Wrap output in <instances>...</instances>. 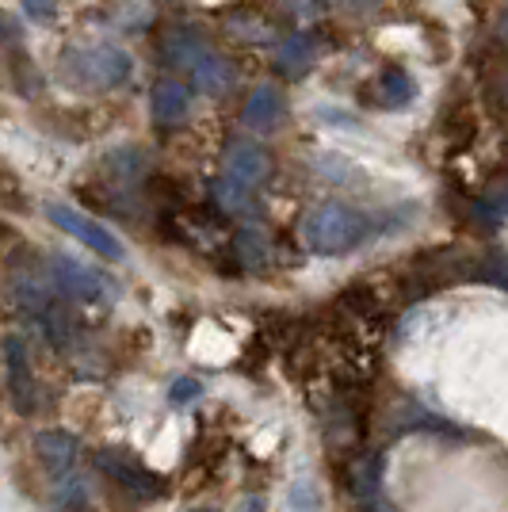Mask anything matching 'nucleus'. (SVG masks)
I'll return each mask as SVG.
<instances>
[{
    "label": "nucleus",
    "mask_w": 508,
    "mask_h": 512,
    "mask_svg": "<svg viewBox=\"0 0 508 512\" xmlns=\"http://www.w3.org/2000/svg\"><path fill=\"white\" fill-rule=\"evenodd\" d=\"M50 279H54V287L62 291L65 299L85 302V306H96V302H107L111 295H119V287H111L104 272L85 268L73 256H54L50 260Z\"/></svg>",
    "instance_id": "7ed1b4c3"
},
{
    "label": "nucleus",
    "mask_w": 508,
    "mask_h": 512,
    "mask_svg": "<svg viewBox=\"0 0 508 512\" xmlns=\"http://www.w3.org/2000/svg\"><path fill=\"white\" fill-rule=\"evenodd\" d=\"M344 8H352V12H367V8H375L379 0H340Z\"/></svg>",
    "instance_id": "6ab92c4d"
},
{
    "label": "nucleus",
    "mask_w": 508,
    "mask_h": 512,
    "mask_svg": "<svg viewBox=\"0 0 508 512\" xmlns=\"http://www.w3.org/2000/svg\"><path fill=\"white\" fill-rule=\"evenodd\" d=\"M195 85L207 88V92H226L233 85V69L222 58H207V54H199L195 58Z\"/></svg>",
    "instance_id": "ddd939ff"
},
{
    "label": "nucleus",
    "mask_w": 508,
    "mask_h": 512,
    "mask_svg": "<svg viewBox=\"0 0 508 512\" xmlns=\"http://www.w3.org/2000/svg\"><path fill=\"white\" fill-rule=\"evenodd\" d=\"M35 448H39V459L54 474H65V470L73 467V459H77V440L69 432H43Z\"/></svg>",
    "instance_id": "1a4fd4ad"
},
{
    "label": "nucleus",
    "mask_w": 508,
    "mask_h": 512,
    "mask_svg": "<svg viewBox=\"0 0 508 512\" xmlns=\"http://www.w3.org/2000/svg\"><path fill=\"white\" fill-rule=\"evenodd\" d=\"M371 234H375L371 214L356 211V207H344V203H325V207H318V211L306 218V226H302L306 245L318 256L352 253V249H360Z\"/></svg>",
    "instance_id": "f257e3e1"
},
{
    "label": "nucleus",
    "mask_w": 508,
    "mask_h": 512,
    "mask_svg": "<svg viewBox=\"0 0 508 512\" xmlns=\"http://www.w3.org/2000/svg\"><path fill=\"white\" fill-rule=\"evenodd\" d=\"M379 92H382V96L375 100V104L398 111V107H405L409 100H413L417 85H413V77L405 73L402 65H390V69H382V73H379Z\"/></svg>",
    "instance_id": "9d476101"
},
{
    "label": "nucleus",
    "mask_w": 508,
    "mask_h": 512,
    "mask_svg": "<svg viewBox=\"0 0 508 512\" xmlns=\"http://www.w3.org/2000/svg\"><path fill=\"white\" fill-rule=\"evenodd\" d=\"M69 69H73V77H77L81 85L115 88L130 77L134 62H130L127 50L104 43V46H88V50H73V54H69Z\"/></svg>",
    "instance_id": "f03ea898"
},
{
    "label": "nucleus",
    "mask_w": 508,
    "mask_h": 512,
    "mask_svg": "<svg viewBox=\"0 0 508 512\" xmlns=\"http://www.w3.org/2000/svg\"><path fill=\"white\" fill-rule=\"evenodd\" d=\"M46 214H50V222L58 226V230H65V234L73 237V241H81V245H88L92 253H100L104 260H127V249H123V241L111 234L107 226H100V222H92L88 214L73 211V207H65V203H50L46 207Z\"/></svg>",
    "instance_id": "20e7f679"
},
{
    "label": "nucleus",
    "mask_w": 508,
    "mask_h": 512,
    "mask_svg": "<svg viewBox=\"0 0 508 512\" xmlns=\"http://www.w3.org/2000/svg\"><path fill=\"white\" fill-rule=\"evenodd\" d=\"M283 111H287V104H283V92L279 88H256L253 100H249V107H245V123L253 130H268L276 127L279 119H283Z\"/></svg>",
    "instance_id": "6e6552de"
},
{
    "label": "nucleus",
    "mask_w": 508,
    "mask_h": 512,
    "mask_svg": "<svg viewBox=\"0 0 508 512\" xmlns=\"http://www.w3.org/2000/svg\"><path fill=\"white\" fill-rule=\"evenodd\" d=\"M268 169H272V165H268V153L260 150L256 142H233L230 153H226V180L241 184V188L264 184Z\"/></svg>",
    "instance_id": "423d86ee"
},
{
    "label": "nucleus",
    "mask_w": 508,
    "mask_h": 512,
    "mask_svg": "<svg viewBox=\"0 0 508 512\" xmlns=\"http://www.w3.org/2000/svg\"><path fill=\"white\" fill-rule=\"evenodd\" d=\"M153 119L161 123V127H176V123H184L191 111V92L184 85H176V81H161V85L153 88Z\"/></svg>",
    "instance_id": "0eeeda50"
},
{
    "label": "nucleus",
    "mask_w": 508,
    "mask_h": 512,
    "mask_svg": "<svg viewBox=\"0 0 508 512\" xmlns=\"http://www.w3.org/2000/svg\"><path fill=\"white\" fill-rule=\"evenodd\" d=\"M199 394H203V383H199V379H191V375H180L169 390V402L172 406H188V402H195Z\"/></svg>",
    "instance_id": "2eb2a0df"
},
{
    "label": "nucleus",
    "mask_w": 508,
    "mask_h": 512,
    "mask_svg": "<svg viewBox=\"0 0 508 512\" xmlns=\"http://www.w3.org/2000/svg\"><path fill=\"white\" fill-rule=\"evenodd\" d=\"M23 12L35 23H50L58 12V0H23Z\"/></svg>",
    "instance_id": "f3484780"
},
{
    "label": "nucleus",
    "mask_w": 508,
    "mask_h": 512,
    "mask_svg": "<svg viewBox=\"0 0 508 512\" xmlns=\"http://www.w3.org/2000/svg\"><path fill=\"white\" fill-rule=\"evenodd\" d=\"M279 62H283V69L287 73H306L310 69V62H314V46H310V39H291V43L283 46V54H279Z\"/></svg>",
    "instance_id": "4468645a"
},
{
    "label": "nucleus",
    "mask_w": 508,
    "mask_h": 512,
    "mask_svg": "<svg viewBox=\"0 0 508 512\" xmlns=\"http://www.w3.org/2000/svg\"><path fill=\"white\" fill-rule=\"evenodd\" d=\"M325 172H333V176H340V180H363V172H356L352 165H344V161H337V157H329V161H318Z\"/></svg>",
    "instance_id": "a211bd4d"
},
{
    "label": "nucleus",
    "mask_w": 508,
    "mask_h": 512,
    "mask_svg": "<svg viewBox=\"0 0 508 512\" xmlns=\"http://www.w3.org/2000/svg\"><path fill=\"white\" fill-rule=\"evenodd\" d=\"M291 509L295 512H321L318 490H314L310 482H298L295 490H291Z\"/></svg>",
    "instance_id": "dca6fc26"
},
{
    "label": "nucleus",
    "mask_w": 508,
    "mask_h": 512,
    "mask_svg": "<svg viewBox=\"0 0 508 512\" xmlns=\"http://www.w3.org/2000/svg\"><path fill=\"white\" fill-rule=\"evenodd\" d=\"M100 467H104L111 478H119L123 486H130L134 493H153V490H157V478H153L149 470L138 467V463H130L127 455H111V451H107L104 459H100Z\"/></svg>",
    "instance_id": "f8f14e48"
},
{
    "label": "nucleus",
    "mask_w": 508,
    "mask_h": 512,
    "mask_svg": "<svg viewBox=\"0 0 508 512\" xmlns=\"http://www.w3.org/2000/svg\"><path fill=\"white\" fill-rule=\"evenodd\" d=\"M35 321L43 325V333H46V341L54 344V348H73V337H77V329H73V318H69V310L65 306H58V302L50 299L35 314Z\"/></svg>",
    "instance_id": "9b49d317"
},
{
    "label": "nucleus",
    "mask_w": 508,
    "mask_h": 512,
    "mask_svg": "<svg viewBox=\"0 0 508 512\" xmlns=\"http://www.w3.org/2000/svg\"><path fill=\"white\" fill-rule=\"evenodd\" d=\"M4 367H8V390H12L16 409L31 413V409L39 406V386H35V371H31V356H27L23 337H8L4 341Z\"/></svg>",
    "instance_id": "39448f33"
}]
</instances>
